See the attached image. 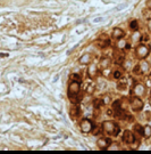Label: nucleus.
I'll use <instances>...</instances> for the list:
<instances>
[{
  "mask_svg": "<svg viewBox=\"0 0 151 154\" xmlns=\"http://www.w3.org/2000/svg\"><path fill=\"white\" fill-rule=\"evenodd\" d=\"M145 91H147V88L143 84H135L133 86V89H132V94L133 96H136V97H142L145 95Z\"/></svg>",
  "mask_w": 151,
  "mask_h": 154,
  "instance_id": "nucleus-6",
  "label": "nucleus"
},
{
  "mask_svg": "<svg viewBox=\"0 0 151 154\" xmlns=\"http://www.w3.org/2000/svg\"><path fill=\"white\" fill-rule=\"evenodd\" d=\"M97 45L99 46L100 48L109 47V46H110V38H109V36L106 34V33L100 34L99 38H98V41H97Z\"/></svg>",
  "mask_w": 151,
  "mask_h": 154,
  "instance_id": "nucleus-7",
  "label": "nucleus"
},
{
  "mask_svg": "<svg viewBox=\"0 0 151 154\" xmlns=\"http://www.w3.org/2000/svg\"><path fill=\"white\" fill-rule=\"evenodd\" d=\"M116 47H117V49L123 50V49H125L126 47H128V42H127V40H126L125 38H122V39H119V40H117Z\"/></svg>",
  "mask_w": 151,
  "mask_h": 154,
  "instance_id": "nucleus-14",
  "label": "nucleus"
},
{
  "mask_svg": "<svg viewBox=\"0 0 151 154\" xmlns=\"http://www.w3.org/2000/svg\"><path fill=\"white\" fill-rule=\"evenodd\" d=\"M135 141V135L130 130H125L123 134V141L125 144H133Z\"/></svg>",
  "mask_w": 151,
  "mask_h": 154,
  "instance_id": "nucleus-10",
  "label": "nucleus"
},
{
  "mask_svg": "<svg viewBox=\"0 0 151 154\" xmlns=\"http://www.w3.org/2000/svg\"><path fill=\"white\" fill-rule=\"evenodd\" d=\"M93 105H95V109H99V107H101V106H102V105H105V104H103V102H102V99H101V98H97V99L93 101Z\"/></svg>",
  "mask_w": 151,
  "mask_h": 154,
  "instance_id": "nucleus-23",
  "label": "nucleus"
},
{
  "mask_svg": "<svg viewBox=\"0 0 151 154\" xmlns=\"http://www.w3.org/2000/svg\"><path fill=\"white\" fill-rule=\"evenodd\" d=\"M113 77L115 78V79H122L123 78V71H120V70H115L113 72Z\"/></svg>",
  "mask_w": 151,
  "mask_h": 154,
  "instance_id": "nucleus-22",
  "label": "nucleus"
},
{
  "mask_svg": "<svg viewBox=\"0 0 151 154\" xmlns=\"http://www.w3.org/2000/svg\"><path fill=\"white\" fill-rule=\"evenodd\" d=\"M97 145H98V147L101 148V150H105V148H108V146L110 145V141L106 138V137H101L98 139L97 141Z\"/></svg>",
  "mask_w": 151,
  "mask_h": 154,
  "instance_id": "nucleus-12",
  "label": "nucleus"
},
{
  "mask_svg": "<svg viewBox=\"0 0 151 154\" xmlns=\"http://www.w3.org/2000/svg\"><path fill=\"white\" fill-rule=\"evenodd\" d=\"M80 128H81V131L84 133V134H89V133H92L93 131V122L91 121L90 119H82L81 122H80Z\"/></svg>",
  "mask_w": 151,
  "mask_h": 154,
  "instance_id": "nucleus-5",
  "label": "nucleus"
},
{
  "mask_svg": "<svg viewBox=\"0 0 151 154\" xmlns=\"http://www.w3.org/2000/svg\"><path fill=\"white\" fill-rule=\"evenodd\" d=\"M102 102H103L105 105H106V104H109V103H110V96H109V95H108V96H105L102 98Z\"/></svg>",
  "mask_w": 151,
  "mask_h": 154,
  "instance_id": "nucleus-28",
  "label": "nucleus"
},
{
  "mask_svg": "<svg viewBox=\"0 0 151 154\" xmlns=\"http://www.w3.org/2000/svg\"><path fill=\"white\" fill-rule=\"evenodd\" d=\"M148 30H149V31L151 32V19H149V21H148Z\"/></svg>",
  "mask_w": 151,
  "mask_h": 154,
  "instance_id": "nucleus-31",
  "label": "nucleus"
},
{
  "mask_svg": "<svg viewBox=\"0 0 151 154\" xmlns=\"http://www.w3.org/2000/svg\"><path fill=\"white\" fill-rule=\"evenodd\" d=\"M100 21H102V19H95V22H100Z\"/></svg>",
  "mask_w": 151,
  "mask_h": 154,
  "instance_id": "nucleus-32",
  "label": "nucleus"
},
{
  "mask_svg": "<svg viewBox=\"0 0 151 154\" xmlns=\"http://www.w3.org/2000/svg\"><path fill=\"white\" fill-rule=\"evenodd\" d=\"M150 54V47L147 44H140L135 48V56L139 59H145Z\"/></svg>",
  "mask_w": 151,
  "mask_h": 154,
  "instance_id": "nucleus-3",
  "label": "nucleus"
},
{
  "mask_svg": "<svg viewBox=\"0 0 151 154\" xmlns=\"http://www.w3.org/2000/svg\"><path fill=\"white\" fill-rule=\"evenodd\" d=\"M150 104H151V98H150Z\"/></svg>",
  "mask_w": 151,
  "mask_h": 154,
  "instance_id": "nucleus-33",
  "label": "nucleus"
},
{
  "mask_svg": "<svg viewBox=\"0 0 151 154\" xmlns=\"http://www.w3.org/2000/svg\"><path fill=\"white\" fill-rule=\"evenodd\" d=\"M93 90H95V84L90 82V84H88V87H86V93H88V94H92Z\"/></svg>",
  "mask_w": 151,
  "mask_h": 154,
  "instance_id": "nucleus-26",
  "label": "nucleus"
},
{
  "mask_svg": "<svg viewBox=\"0 0 151 154\" xmlns=\"http://www.w3.org/2000/svg\"><path fill=\"white\" fill-rule=\"evenodd\" d=\"M124 36H125V32H124V30L120 29V27H115L113 30V33H111V37H113L115 40H119V39L124 38Z\"/></svg>",
  "mask_w": 151,
  "mask_h": 154,
  "instance_id": "nucleus-11",
  "label": "nucleus"
},
{
  "mask_svg": "<svg viewBox=\"0 0 151 154\" xmlns=\"http://www.w3.org/2000/svg\"><path fill=\"white\" fill-rule=\"evenodd\" d=\"M142 136H144V138H150L151 137V126L147 124L142 128Z\"/></svg>",
  "mask_w": 151,
  "mask_h": 154,
  "instance_id": "nucleus-17",
  "label": "nucleus"
},
{
  "mask_svg": "<svg viewBox=\"0 0 151 154\" xmlns=\"http://www.w3.org/2000/svg\"><path fill=\"white\" fill-rule=\"evenodd\" d=\"M70 115L73 116V118H77V116L81 114V111H80V109L77 107V106H74V107H72L70 109Z\"/></svg>",
  "mask_w": 151,
  "mask_h": 154,
  "instance_id": "nucleus-21",
  "label": "nucleus"
},
{
  "mask_svg": "<svg viewBox=\"0 0 151 154\" xmlns=\"http://www.w3.org/2000/svg\"><path fill=\"white\" fill-rule=\"evenodd\" d=\"M80 93H81V82L72 80L68 84V97L74 104L80 102L81 99Z\"/></svg>",
  "mask_w": 151,
  "mask_h": 154,
  "instance_id": "nucleus-1",
  "label": "nucleus"
},
{
  "mask_svg": "<svg viewBox=\"0 0 151 154\" xmlns=\"http://www.w3.org/2000/svg\"><path fill=\"white\" fill-rule=\"evenodd\" d=\"M102 131L109 136H117L119 134V126L114 121H103L101 124Z\"/></svg>",
  "mask_w": 151,
  "mask_h": 154,
  "instance_id": "nucleus-2",
  "label": "nucleus"
},
{
  "mask_svg": "<svg viewBox=\"0 0 151 154\" xmlns=\"http://www.w3.org/2000/svg\"><path fill=\"white\" fill-rule=\"evenodd\" d=\"M145 7H147V8H149V9H151V0H147V2H145Z\"/></svg>",
  "mask_w": 151,
  "mask_h": 154,
  "instance_id": "nucleus-30",
  "label": "nucleus"
},
{
  "mask_svg": "<svg viewBox=\"0 0 151 154\" xmlns=\"http://www.w3.org/2000/svg\"><path fill=\"white\" fill-rule=\"evenodd\" d=\"M142 17L144 19H147V21L151 19V9L147 8V7H145L144 9H142Z\"/></svg>",
  "mask_w": 151,
  "mask_h": 154,
  "instance_id": "nucleus-18",
  "label": "nucleus"
},
{
  "mask_svg": "<svg viewBox=\"0 0 151 154\" xmlns=\"http://www.w3.org/2000/svg\"><path fill=\"white\" fill-rule=\"evenodd\" d=\"M138 65H139V69H140L141 74H147V73L150 71V64H149V62L145 61V59H140Z\"/></svg>",
  "mask_w": 151,
  "mask_h": 154,
  "instance_id": "nucleus-9",
  "label": "nucleus"
},
{
  "mask_svg": "<svg viewBox=\"0 0 151 154\" xmlns=\"http://www.w3.org/2000/svg\"><path fill=\"white\" fill-rule=\"evenodd\" d=\"M101 72H102V76L105 78H108L109 76H110V73H113L111 72V70L109 69V67H107V69H103V70H101Z\"/></svg>",
  "mask_w": 151,
  "mask_h": 154,
  "instance_id": "nucleus-24",
  "label": "nucleus"
},
{
  "mask_svg": "<svg viewBox=\"0 0 151 154\" xmlns=\"http://www.w3.org/2000/svg\"><path fill=\"white\" fill-rule=\"evenodd\" d=\"M122 64H123V67H124V70L125 71L131 70V69H132V66H133V63H132V61H131V59H125Z\"/></svg>",
  "mask_w": 151,
  "mask_h": 154,
  "instance_id": "nucleus-19",
  "label": "nucleus"
},
{
  "mask_svg": "<svg viewBox=\"0 0 151 154\" xmlns=\"http://www.w3.org/2000/svg\"><path fill=\"white\" fill-rule=\"evenodd\" d=\"M130 106L134 112H140L141 110L143 109L144 106V103L141 99V97H136V96H132L130 99Z\"/></svg>",
  "mask_w": 151,
  "mask_h": 154,
  "instance_id": "nucleus-4",
  "label": "nucleus"
},
{
  "mask_svg": "<svg viewBox=\"0 0 151 154\" xmlns=\"http://www.w3.org/2000/svg\"><path fill=\"white\" fill-rule=\"evenodd\" d=\"M99 73V65H97L95 63H90L88 67V77L91 79H95Z\"/></svg>",
  "mask_w": 151,
  "mask_h": 154,
  "instance_id": "nucleus-8",
  "label": "nucleus"
},
{
  "mask_svg": "<svg viewBox=\"0 0 151 154\" xmlns=\"http://www.w3.org/2000/svg\"><path fill=\"white\" fill-rule=\"evenodd\" d=\"M150 80H151V74H150Z\"/></svg>",
  "mask_w": 151,
  "mask_h": 154,
  "instance_id": "nucleus-34",
  "label": "nucleus"
},
{
  "mask_svg": "<svg viewBox=\"0 0 151 154\" xmlns=\"http://www.w3.org/2000/svg\"><path fill=\"white\" fill-rule=\"evenodd\" d=\"M126 7H127V5H126V4H123V5H119L116 9H117V10H122V8H126Z\"/></svg>",
  "mask_w": 151,
  "mask_h": 154,
  "instance_id": "nucleus-29",
  "label": "nucleus"
},
{
  "mask_svg": "<svg viewBox=\"0 0 151 154\" xmlns=\"http://www.w3.org/2000/svg\"><path fill=\"white\" fill-rule=\"evenodd\" d=\"M141 38H142V34H141V32L140 31H133L132 36H131V41H132L133 44H138L139 41L141 40Z\"/></svg>",
  "mask_w": 151,
  "mask_h": 154,
  "instance_id": "nucleus-15",
  "label": "nucleus"
},
{
  "mask_svg": "<svg viewBox=\"0 0 151 154\" xmlns=\"http://www.w3.org/2000/svg\"><path fill=\"white\" fill-rule=\"evenodd\" d=\"M72 80H74V81H78V82H81V76L80 74H72Z\"/></svg>",
  "mask_w": 151,
  "mask_h": 154,
  "instance_id": "nucleus-27",
  "label": "nucleus"
},
{
  "mask_svg": "<svg viewBox=\"0 0 151 154\" xmlns=\"http://www.w3.org/2000/svg\"><path fill=\"white\" fill-rule=\"evenodd\" d=\"M107 150H109V151H118V150H120V147L117 144H110Z\"/></svg>",
  "mask_w": 151,
  "mask_h": 154,
  "instance_id": "nucleus-25",
  "label": "nucleus"
},
{
  "mask_svg": "<svg viewBox=\"0 0 151 154\" xmlns=\"http://www.w3.org/2000/svg\"><path fill=\"white\" fill-rule=\"evenodd\" d=\"M128 26H130V29H131L132 31H138L139 30V22L136 21V19H132V21L130 22Z\"/></svg>",
  "mask_w": 151,
  "mask_h": 154,
  "instance_id": "nucleus-20",
  "label": "nucleus"
},
{
  "mask_svg": "<svg viewBox=\"0 0 151 154\" xmlns=\"http://www.w3.org/2000/svg\"><path fill=\"white\" fill-rule=\"evenodd\" d=\"M91 61H92V56L90 55V54H84L82 57L80 58V64H90L91 63Z\"/></svg>",
  "mask_w": 151,
  "mask_h": 154,
  "instance_id": "nucleus-16",
  "label": "nucleus"
},
{
  "mask_svg": "<svg viewBox=\"0 0 151 154\" xmlns=\"http://www.w3.org/2000/svg\"><path fill=\"white\" fill-rule=\"evenodd\" d=\"M111 64V59L109 57H102L100 59V62H99V69L100 70H103V69H107L109 67Z\"/></svg>",
  "mask_w": 151,
  "mask_h": 154,
  "instance_id": "nucleus-13",
  "label": "nucleus"
}]
</instances>
